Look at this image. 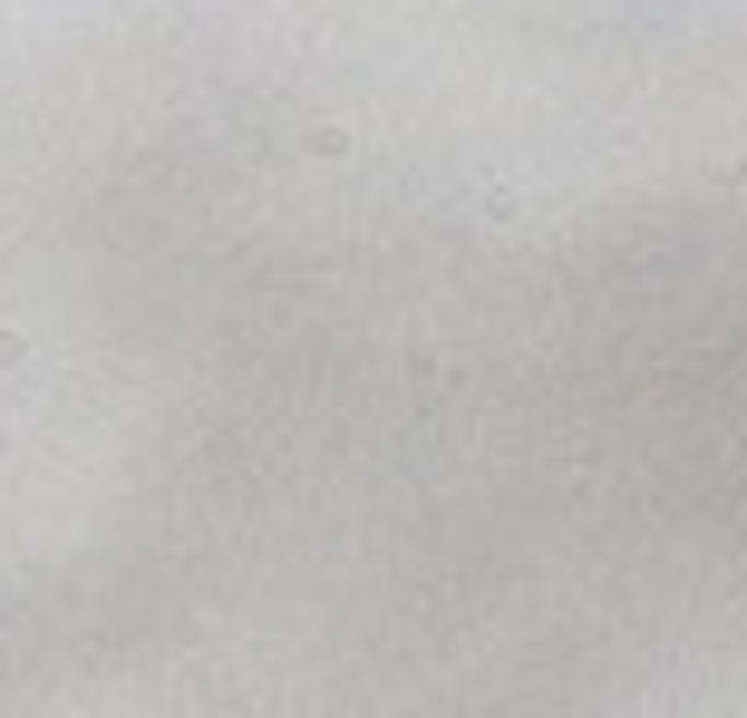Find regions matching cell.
<instances>
[{
    "label": "cell",
    "mask_w": 747,
    "mask_h": 718,
    "mask_svg": "<svg viewBox=\"0 0 747 718\" xmlns=\"http://www.w3.org/2000/svg\"><path fill=\"white\" fill-rule=\"evenodd\" d=\"M301 146H311L321 165H340V155H349V127H311V137H301Z\"/></svg>",
    "instance_id": "1"
}]
</instances>
